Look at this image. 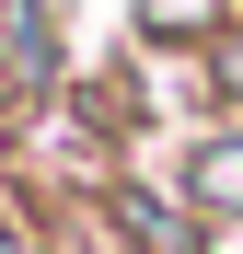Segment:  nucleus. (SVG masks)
<instances>
[{
    "mask_svg": "<svg viewBox=\"0 0 243 254\" xmlns=\"http://www.w3.org/2000/svg\"><path fill=\"white\" fill-rule=\"evenodd\" d=\"M197 196H209V208H243V139H209V150H197Z\"/></svg>",
    "mask_w": 243,
    "mask_h": 254,
    "instance_id": "f257e3e1",
    "label": "nucleus"
}]
</instances>
